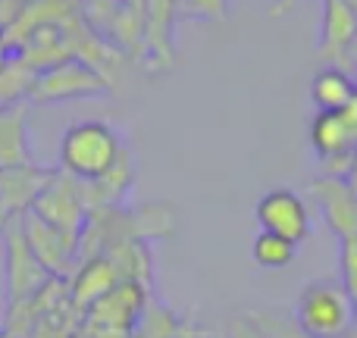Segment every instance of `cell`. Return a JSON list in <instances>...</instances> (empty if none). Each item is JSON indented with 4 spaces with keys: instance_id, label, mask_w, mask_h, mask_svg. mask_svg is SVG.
<instances>
[{
    "instance_id": "1",
    "label": "cell",
    "mask_w": 357,
    "mask_h": 338,
    "mask_svg": "<svg viewBox=\"0 0 357 338\" xmlns=\"http://www.w3.org/2000/svg\"><path fill=\"white\" fill-rule=\"evenodd\" d=\"M123 138L104 119H82L60 138V172L75 182H94L107 176L123 157Z\"/></svg>"
},
{
    "instance_id": "7",
    "label": "cell",
    "mask_w": 357,
    "mask_h": 338,
    "mask_svg": "<svg viewBox=\"0 0 357 338\" xmlns=\"http://www.w3.org/2000/svg\"><path fill=\"white\" fill-rule=\"evenodd\" d=\"M148 289L138 282H119L113 291H107L100 301H94L85 310L88 332H104V335H132L138 316L148 307Z\"/></svg>"
},
{
    "instance_id": "15",
    "label": "cell",
    "mask_w": 357,
    "mask_h": 338,
    "mask_svg": "<svg viewBox=\"0 0 357 338\" xmlns=\"http://www.w3.org/2000/svg\"><path fill=\"white\" fill-rule=\"evenodd\" d=\"M38 69L29 66L22 56H10L6 66L0 69V107H16L31 98Z\"/></svg>"
},
{
    "instance_id": "16",
    "label": "cell",
    "mask_w": 357,
    "mask_h": 338,
    "mask_svg": "<svg viewBox=\"0 0 357 338\" xmlns=\"http://www.w3.org/2000/svg\"><path fill=\"white\" fill-rule=\"evenodd\" d=\"M178 323L182 320H178L167 304L148 301V307H144V314L138 316V323H135V329H132L129 338H173Z\"/></svg>"
},
{
    "instance_id": "19",
    "label": "cell",
    "mask_w": 357,
    "mask_h": 338,
    "mask_svg": "<svg viewBox=\"0 0 357 338\" xmlns=\"http://www.w3.org/2000/svg\"><path fill=\"white\" fill-rule=\"evenodd\" d=\"M229 0H178V16L188 19H222Z\"/></svg>"
},
{
    "instance_id": "17",
    "label": "cell",
    "mask_w": 357,
    "mask_h": 338,
    "mask_svg": "<svg viewBox=\"0 0 357 338\" xmlns=\"http://www.w3.org/2000/svg\"><path fill=\"white\" fill-rule=\"evenodd\" d=\"M295 251L298 247L291 245V241L279 238V235H270V232H260L251 245L254 263L264 266V270H282V266H289L291 260H295Z\"/></svg>"
},
{
    "instance_id": "23",
    "label": "cell",
    "mask_w": 357,
    "mask_h": 338,
    "mask_svg": "<svg viewBox=\"0 0 357 338\" xmlns=\"http://www.w3.org/2000/svg\"><path fill=\"white\" fill-rule=\"evenodd\" d=\"M13 220H19V216H13V213H10V210H6V207H3V203H0V235H3V229H6V226H10V222H13Z\"/></svg>"
},
{
    "instance_id": "9",
    "label": "cell",
    "mask_w": 357,
    "mask_h": 338,
    "mask_svg": "<svg viewBox=\"0 0 357 338\" xmlns=\"http://www.w3.org/2000/svg\"><path fill=\"white\" fill-rule=\"evenodd\" d=\"M254 220H257L260 232L279 235V238L301 245L310 238V210L304 203L301 194H295L291 188H273L254 207Z\"/></svg>"
},
{
    "instance_id": "20",
    "label": "cell",
    "mask_w": 357,
    "mask_h": 338,
    "mask_svg": "<svg viewBox=\"0 0 357 338\" xmlns=\"http://www.w3.org/2000/svg\"><path fill=\"white\" fill-rule=\"evenodd\" d=\"M173 338H204V332H201V329H197L195 326V323H178V329H176V335Z\"/></svg>"
},
{
    "instance_id": "14",
    "label": "cell",
    "mask_w": 357,
    "mask_h": 338,
    "mask_svg": "<svg viewBox=\"0 0 357 338\" xmlns=\"http://www.w3.org/2000/svg\"><path fill=\"white\" fill-rule=\"evenodd\" d=\"M310 98L317 104V113H333V110H345L357 100V82L351 79V72L339 66H323L320 72L310 82Z\"/></svg>"
},
{
    "instance_id": "24",
    "label": "cell",
    "mask_w": 357,
    "mask_h": 338,
    "mask_svg": "<svg viewBox=\"0 0 357 338\" xmlns=\"http://www.w3.org/2000/svg\"><path fill=\"white\" fill-rule=\"evenodd\" d=\"M10 47H6V38H3V31H0V69L6 66V60H10Z\"/></svg>"
},
{
    "instance_id": "25",
    "label": "cell",
    "mask_w": 357,
    "mask_h": 338,
    "mask_svg": "<svg viewBox=\"0 0 357 338\" xmlns=\"http://www.w3.org/2000/svg\"><path fill=\"white\" fill-rule=\"evenodd\" d=\"M345 338H357V320H354V326H351V332H348Z\"/></svg>"
},
{
    "instance_id": "8",
    "label": "cell",
    "mask_w": 357,
    "mask_h": 338,
    "mask_svg": "<svg viewBox=\"0 0 357 338\" xmlns=\"http://www.w3.org/2000/svg\"><path fill=\"white\" fill-rule=\"evenodd\" d=\"M307 194L314 197L323 222L339 238V245L357 241V185L351 178L314 176L307 185Z\"/></svg>"
},
{
    "instance_id": "2",
    "label": "cell",
    "mask_w": 357,
    "mask_h": 338,
    "mask_svg": "<svg viewBox=\"0 0 357 338\" xmlns=\"http://www.w3.org/2000/svg\"><path fill=\"white\" fill-rule=\"evenodd\" d=\"M357 320V307L339 279H314L295 304V326L307 338H345Z\"/></svg>"
},
{
    "instance_id": "6",
    "label": "cell",
    "mask_w": 357,
    "mask_h": 338,
    "mask_svg": "<svg viewBox=\"0 0 357 338\" xmlns=\"http://www.w3.org/2000/svg\"><path fill=\"white\" fill-rule=\"evenodd\" d=\"M29 213H35L38 220H44L47 226L73 235V238H82V229H85L91 210H88L79 182H75L73 176H66V172H60V169H50L47 182L38 191Z\"/></svg>"
},
{
    "instance_id": "5",
    "label": "cell",
    "mask_w": 357,
    "mask_h": 338,
    "mask_svg": "<svg viewBox=\"0 0 357 338\" xmlns=\"http://www.w3.org/2000/svg\"><path fill=\"white\" fill-rule=\"evenodd\" d=\"M3 270H6V307H16L22 301H31L35 295H41L54 276L41 266V260L31 254L29 241L22 232V216L13 220L3 229Z\"/></svg>"
},
{
    "instance_id": "26",
    "label": "cell",
    "mask_w": 357,
    "mask_h": 338,
    "mask_svg": "<svg viewBox=\"0 0 357 338\" xmlns=\"http://www.w3.org/2000/svg\"><path fill=\"white\" fill-rule=\"evenodd\" d=\"M345 3L351 6V10H354V16H357V0H345Z\"/></svg>"
},
{
    "instance_id": "28",
    "label": "cell",
    "mask_w": 357,
    "mask_h": 338,
    "mask_svg": "<svg viewBox=\"0 0 357 338\" xmlns=\"http://www.w3.org/2000/svg\"><path fill=\"white\" fill-rule=\"evenodd\" d=\"M354 185H357V167H354Z\"/></svg>"
},
{
    "instance_id": "13",
    "label": "cell",
    "mask_w": 357,
    "mask_h": 338,
    "mask_svg": "<svg viewBox=\"0 0 357 338\" xmlns=\"http://www.w3.org/2000/svg\"><path fill=\"white\" fill-rule=\"evenodd\" d=\"M35 167L29 138V107H0V169Z\"/></svg>"
},
{
    "instance_id": "21",
    "label": "cell",
    "mask_w": 357,
    "mask_h": 338,
    "mask_svg": "<svg viewBox=\"0 0 357 338\" xmlns=\"http://www.w3.org/2000/svg\"><path fill=\"white\" fill-rule=\"evenodd\" d=\"M345 72H357V35L348 47V56H345Z\"/></svg>"
},
{
    "instance_id": "12",
    "label": "cell",
    "mask_w": 357,
    "mask_h": 338,
    "mask_svg": "<svg viewBox=\"0 0 357 338\" xmlns=\"http://www.w3.org/2000/svg\"><path fill=\"white\" fill-rule=\"evenodd\" d=\"M123 282L119 270L113 266L110 257H91V260H82L75 266V272L69 276V304H73L79 314H85L94 301L113 291L116 285Z\"/></svg>"
},
{
    "instance_id": "3",
    "label": "cell",
    "mask_w": 357,
    "mask_h": 338,
    "mask_svg": "<svg viewBox=\"0 0 357 338\" xmlns=\"http://www.w3.org/2000/svg\"><path fill=\"white\" fill-rule=\"evenodd\" d=\"M310 148L320 163V176L351 178L357 167V100L345 110L317 113L310 123Z\"/></svg>"
},
{
    "instance_id": "22",
    "label": "cell",
    "mask_w": 357,
    "mask_h": 338,
    "mask_svg": "<svg viewBox=\"0 0 357 338\" xmlns=\"http://www.w3.org/2000/svg\"><path fill=\"white\" fill-rule=\"evenodd\" d=\"M298 3H301V0H276V3H273V16H282V13L295 10Z\"/></svg>"
},
{
    "instance_id": "4",
    "label": "cell",
    "mask_w": 357,
    "mask_h": 338,
    "mask_svg": "<svg viewBox=\"0 0 357 338\" xmlns=\"http://www.w3.org/2000/svg\"><path fill=\"white\" fill-rule=\"evenodd\" d=\"M107 91H110V79L104 75V69L82 56H66L38 72L29 100L31 104H66V100L100 98Z\"/></svg>"
},
{
    "instance_id": "10",
    "label": "cell",
    "mask_w": 357,
    "mask_h": 338,
    "mask_svg": "<svg viewBox=\"0 0 357 338\" xmlns=\"http://www.w3.org/2000/svg\"><path fill=\"white\" fill-rule=\"evenodd\" d=\"M22 232L29 241L31 254L41 260V266L54 279H69L79 266V238L60 232V229L47 226L44 220H38L35 213L22 216Z\"/></svg>"
},
{
    "instance_id": "27",
    "label": "cell",
    "mask_w": 357,
    "mask_h": 338,
    "mask_svg": "<svg viewBox=\"0 0 357 338\" xmlns=\"http://www.w3.org/2000/svg\"><path fill=\"white\" fill-rule=\"evenodd\" d=\"M0 338H13V335H10V332H3V329H0Z\"/></svg>"
},
{
    "instance_id": "18",
    "label": "cell",
    "mask_w": 357,
    "mask_h": 338,
    "mask_svg": "<svg viewBox=\"0 0 357 338\" xmlns=\"http://www.w3.org/2000/svg\"><path fill=\"white\" fill-rule=\"evenodd\" d=\"M339 270H342L339 282L345 285L348 298H351L354 307H357V241H345V245H342V254H339Z\"/></svg>"
},
{
    "instance_id": "11",
    "label": "cell",
    "mask_w": 357,
    "mask_h": 338,
    "mask_svg": "<svg viewBox=\"0 0 357 338\" xmlns=\"http://www.w3.org/2000/svg\"><path fill=\"white\" fill-rule=\"evenodd\" d=\"M323 3V22H320V41H317V56L326 66L345 69V56L357 35V16L345 0H320Z\"/></svg>"
}]
</instances>
